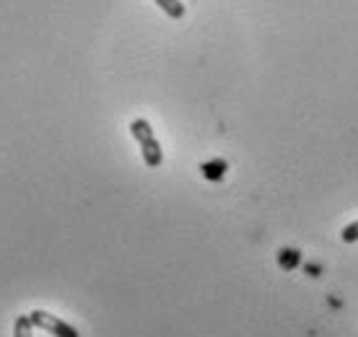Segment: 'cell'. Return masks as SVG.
<instances>
[{"instance_id": "cell-3", "label": "cell", "mask_w": 358, "mask_h": 337, "mask_svg": "<svg viewBox=\"0 0 358 337\" xmlns=\"http://www.w3.org/2000/svg\"><path fill=\"white\" fill-rule=\"evenodd\" d=\"M200 171H203V177L210 179V182H221V179L226 177V171H229V164H226L224 159H213V161H206V164L200 166Z\"/></svg>"}, {"instance_id": "cell-1", "label": "cell", "mask_w": 358, "mask_h": 337, "mask_svg": "<svg viewBox=\"0 0 358 337\" xmlns=\"http://www.w3.org/2000/svg\"><path fill=\"white\" fill-rule=\"evenodd\" d=\"M29 320H31L34 327L45 329V332H50V335H55V337H81L78 335V329L71 327V324L63 322L60 317L50 314V311H42V309L29 311Z\"/></svg>"}, {"instance_id": "cell-9", "label": "cell", "mask_w": 358, "mask_h": 337, "mask_svg": "<svg viewBox=\"0 0 358 337\" xmlns=\"http://www.w3.org/2000/svg\"><path fill=\"white\" fill-rule=\"evenodd\" d=\"M306 273H309V275L317 278V275H320V273H322V270H320V267H317V265H306Z\"/></svg>"}, {"instance_id": "cell-6", "label": "cell", "mask_w": 358, "mask_h": 337, "mask_svg": "<svg viewBox=\"0 0 358 337\" xmlns=\"http://www.w3.org/2000/svg\"><path fill=\"white\" fill-rule=\"evenodd\" d=\"M130 133H133V138L138 143L145 141V138H151L153 130H151V124L145 122V120H133V124H130Z\"/></svg>"}, {"instance_id": "cell-8", "label": "cell", "mask_w": 358, "mask_h": 337, "mask_svg": "<svg viewBox=\"0 0 358 337\" xmlns=\"http://www.w3.org/2000/svg\"><path fill=\"white\" fill-rule=\"evenodd\" d=\"M341 239L345 241V244H353V241H358V221L348 223V226L341 231Z\"/></svg>"}, {"instance_id": "cell-4", "label": "cell", "mask_w": 358, "mask_h": 337, "mask_svg": "<svg viewBox=\"0 0 358 337\" xmlns=\"http://www.w3.org/2000/svg\"><path fill=\"white\" fill-rule=\"evenodd\" d=\"M299 262H301V252L299 249L286 247L278 252V265H280V270H296Z\"/></svg>"}, {"instance_id": "cell-5", "label": "cell", "mask_w": 358, "mask_h": 337, "mask_svg": "<svg viewBox=\"0 0 358 337\" xmlns=\"http://www.w3.org/2000/svg\"><path fill=\"white\" fill-rule=\"evenodd\" d=\"M156 6H159L169 18L185 16V3H179V0H156Z\"/></svg>"}, {"instance_id": "cell-7", "label": "cell", "mask_w": 358, "mask_h": 337, "mask_svg": "<svg viewBox=\"0 0 358 337\" xmlns=\"http://www.w3.org/2000/svg\"><path fill=\"white\" fill-rule=\"evenodd\" d=\"M31 332H34V324H31V320H29V314L18 317L16 327H13V337H31Z\"/></svg>"}, {"instance_id": "cell-2", "label": "cell", "mask_w": 358, "mask_h": 337, "mask_svg": "<svg viewBox=\"0 0 358 337\" xmlns=\"http://www.w3.org/2000/svg\"><path fill=\"white\" fill-rule=\"evenodd\" d=\"M141 151H143V161L145 166H162L164 161V151L162 145H159V141H156V135H151V138H145V141H141Z\"/></svg>"}]
</instances>
